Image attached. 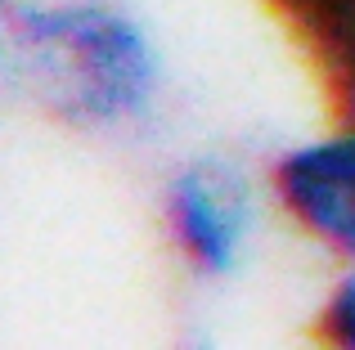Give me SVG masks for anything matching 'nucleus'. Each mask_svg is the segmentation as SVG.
I'll return each mask as SVG.
<instances>
[{
    "instance_id": "f257e3e1",
    "label": "nucleus",
    "mask_w": 355,
    "mask_h": 350,
    "mask_svg": "<svg viewBox=\"0 0 355 350\" xmlns=\"http://www.w3.org/2000/svg\"><path fill=\"white\" fill-rule=\"evenodd\" d=\"M0 77L63 122L113 131L153 108L162 59L104 0H0Z\"/></svg>"
},
{
    "instance_id": "f03ea898",
    "label": "nucleus",
    "mask_w": 355,
    "mask_h": 350,
    "mask_svg": "<svg viewBox=\"0 0 355 350\" xmlns=\"http://www.w3.org/2000/svg\"><path fill=\"white\" fill-rule=\"evenodd\" d=\"M162 216L184 265L207 274V279H225L230 270H239L243 252L252 243L257 193H252L248 175L234 171L230 162L202 158L171 175Z\"/></svg>"
},
{
    "instance_id": "7ed1b4c3",
    "label": "nucleus",
    "mask_w": 355,
    "mask_h": 350,
    "mask_svg": "<svg viewBox=\"0 0 355 350\" xmlns=\"http://www.w3.org/2000/svg\"><path fill=\"white\" fill-rule=\"evenodd\" d=\"M270 189L293 225L355 261V122L293 144L270 171Z\"/></svg>"
},
{
    "instance_id": "20e7f679",
    "label": "nucleus",
    "mask_w": 355,
    "mask_h": 350,
    "mask_svg": "<svg viewBox=\"0 0 355 350\" xmlns=\"http://www.w3.org/2000/svg\"><path fill=\"white\" fill-rule=\"evenodd\" d=\"M315 333L324 350H355V261L342 270V279L324 292Z\"/></svg>"
},
{
    "instance_id": "39448f33",
    "label": "nucleus",
    "mask_w": 355,
    "mask_h": 350,
    "mask_svg": "<svg viewBox=\"0 0 355 350\" xmlns=\"http://www.w3.org/2000/svg\"><path fill=\"white\" fill-rule=\"evenodd\" d=\"M338 90H342V113H347V122H355V63L338 68Z\"/></svg>"
},
{
    "instance_id": "423d86ee",
    "label": "nucleus",
    "mask_w": 355,
    "mask_h": 350,
    "mask_svg": "<svg viewBox=\"0 0 355 350\" xmlns=\"http://www.w3.org/2000/svg\"><path fill=\"white\" fill-rule=\"evenodd\" d=\"M189 350H216V346H211V342H193Z\"/></svg>"
}]
</instances>
